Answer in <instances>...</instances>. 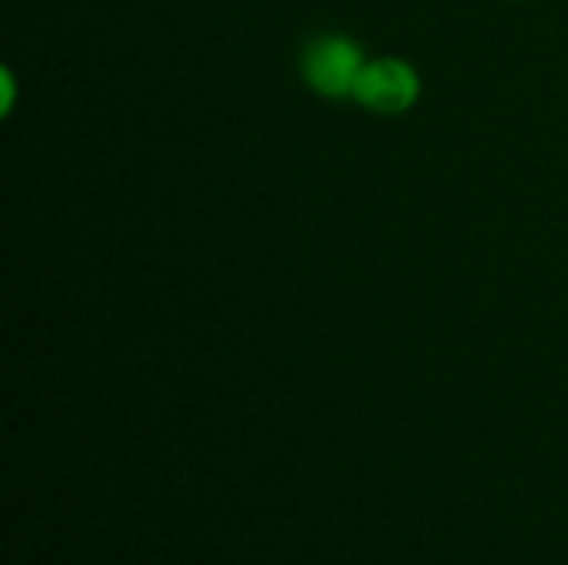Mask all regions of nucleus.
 Masks as SVG:
<instances>
[{
  "label": "nucleus",
  "instance_id": "1",
  "mask_svg": "<svg viewBox=\"0 0 568 565\" xmlns=\"http://www.w3.org/2000/svg\"><path fill=\"white\" fill-rule=\"evenodd\" d=\"M366 60V50L349 33H316L303 43L296 63L310 93L323 100H353Z\"/></svg>",
  "mask_w": 568,
  "mask_h": 565
},
{
  "label": "nucleus",
  "instance_id": "2",
  "mask_svg": "<svg viewBox=\"0 0 568 565\" xmlns=\"http://www.w3.org/2000/svg\"><path fill=\"white\" fill-rule=\"evenodd\" d=\"M419 97H423L419 70L406 57H396V53L366 60L353 90V103H359L363 110L376 117H403L419 103Z\"/></svg>",
  "mask_w": 568,
  "mask_h": 565
}]
</instances>
